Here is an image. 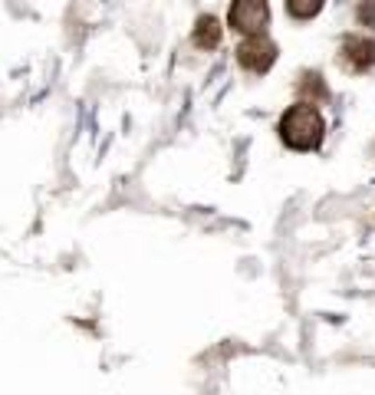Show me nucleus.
Here are the masks:
<instances>
[{
	"instance_id": "f257e3e1",
	"label": "nucleus",
	"mask_w": 375,
	"mask_h": 395,
	"mask_svg": "<svg viewBox=\"0 0 375 395\" xmlns=\"http://www.w3.org/2000/svg\"><path fill=\"white\" fill-rule=\"evenodd\" d=\"M280 139L287 149L296 152H313L322 145V135H326V122H322L320 109L313 102H296L289 106L283 116H280Z\"/></svg>"
},
{
	"instance_id": "f03ea898",
	"label": "nucleus",
	"mask_w": 375,
	"mask_h": 395,
	"mask_svg": "<svg viewBox=\"0 0 375 395\" xmlns=\"http://www.w3.org/2000/svg\"><path fill=\"white\" fill-rule=\"evenodd\" d=\"M270 20V7L264 0H237L227 11V23L244 36H264V27Z\"/></svg>"
},
{
	"instance_id": "7ed1b4c3",
	"label": "nucleus",
	"mask_w": 375,
	"mask_h": 395,
	"mask_svg": "<svg viewBox=\"0 0 375 395\" xmlns=\"http://www.w3.org/2000/svg\"><path fill=\"white\" fill-rule=\"evenodd\" d=\"M237 63L250 69V73H267L270 66L277 63V43L270 40L267 33L264 36H247L237 46Z\"/></svg>"
},
{
	"instance_id": "20e7f679",
	"label": "nucleus",
	"mask_w": 375,
	"mask_h": 395,
	"mask_svg": "<svg viewBox=\"0 0 375 395\" xmlns=\"http://www.w3.org/2000/svg\"><path fill=\"white\" fill-rule=\"evenodd\" d=\"M343 63L359 69V73L369 69V66H375V40H369V36H346Z\"/></svg>"
},
{
	"instance_id": "39448f33",
	"label": "nucleus",
	"mask_w": 375,
	"mask_h": 395,
	"mask_svg": "<svg viewBox=\"0 0 375 395\" xmlns=\"http://www.w3.org/2000/svg\"><path fill=\"white\" fill-rule=\"evenodd\" d=\"M221 36H224V30H221V20H217V17H211V13L198 17V23H194V43H198L201 50H214L217 43H221Z\"/></svg>"
},
{
	"instance_id": "423d86ee",
	"label": "nucleus",
	"mask_w": 375,
	"mask_h": 395,
	"mask_svg": "<svg viewBox=\"0 0 375 395\" xmlns=\"http://www.w3.org/2000/svg\"><path fill=\"white\" fill-rule=\"evenodd\" d=\"M320 11H322L320 0H289V4H287V13H289V17H300V20L316 17Z\"/></svg>"
},
{
	"instance_id": "0eeeda50",
	"label": "nucleus",
	"mask_w": 375,
	"mask_h": 395,
	"mask_svg": "<svg viewBox=\"0 0 375 395\" xmlns=\"http://www.w3.org/2000/svg\"><path fill=\"white\" fill-rule=\"evenodd\" d=\"M300 93H303V96H313V99H326V86H322L320 73H306V76H303Z\"/></svg>"
},
{
	"instance_id": "6e6552de",
	"label": "nucleus",
	"mask_w": 375,
	"mask_h": 395,
	"mask_svg": "<svg viewBox=\"0 0 375 395\" xmlns=\"http://www.w3.org/2000/svg\"><path fill=\"white\" fill-rule=\"evenodd\" d=\"M355 17H359V23H362V27L375 30V0H365V4H359Z\"/></svg>"
}]
</instances>
